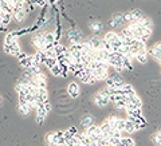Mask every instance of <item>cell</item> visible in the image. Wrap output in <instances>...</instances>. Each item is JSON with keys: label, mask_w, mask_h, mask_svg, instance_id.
Here are the masks:
<instances>
[{"label": "cell", "mask_w": 161, "mask_h": 146, "mask_svg": "<svg viewBox=\"0 0 161 146\" xmlns=\"http://www.w3.org/2000/svg\"><path fill=\"white\" fill-rule=\"evenodd\" d=\"M57 2H58V0H47V3H48V4H55Z\"/></svg>", "instance_id": "41"}, {"label": "cell", "mask_w": 161, "mask_h": 146, "mask_svg": "<svg viewBox=\"0 0 161 146\" xmlns=\"http://www.w3.org/2000/svg\"><path fill=\"white\" fill-rule=\"evenodd\" d=\"M149 54L152 55V58H153V59H156L157 62H160V63H161V50H160L157 46H156V44H154V46L150 47Z\"/></svg>", "instance_id": "20"}, {"label": "cell", "mask_w": 161, "mask_h": 146, "mask_svg": "<svg viewBox=\"0 0 161 146\" xmlns=\"http://www.w3.org/2000/svg\"><path fill=\"white\" fill-rule=\"evenodd\" d=\"M16 57H18V59H19V60H22V59H24V58L27 57V54H26V52H23V51H20V52L16 55Z\"/></svg>", "instance_id": "40"}, {"label": "cell", "mask_w": 161, "mask_h": 146, "mask_svg": "<svg viewBox=\"0 0 161 146\" xmlns=\"http://www.w3.org/2000/svg\"><path fill=\"white\" fill-rule=\"evenodd\" d=\"M125 133L128 134H133L134 132H137V127H136V125L132 119H125V129H124Z\"/></svg>", "instance_id": "19"}, {"label": "cell", "mask_w": 161, "mask_h": 146, "mask_svg": "<svg viewBox=\"0 0 161 146\" xmlns=\"http://www.w3.org/2000/svg\"><path fill=\"white\" fill-rule=\"evenodd\" d=\"M75 146H83L82 143H78V145H75Z\"/></svg>", "instance_id": "43"}, {"label": "cell", "mask_w": 161, "mask_h": 146, "mask_svg": "<svg viewBox=\"0 0 161 146\" xmlns=\"http://www.w3.org/2000/svg\"><path fill=\"white\" fill-rule=\"evenodd\" d=\"M57 63H58V62H57V58H50V57H47V59L44 60V63H43V64H46V67L50 70L51 67H54Z\"/></svg>", "instance_id": "28"}, {"label": "cell", "mask_w": 161, "mask_h": 146, "mask_svg": "<svg viewBox=\"0 0 161 146\" xmlns=\"http://www.w3.org/2000/svg\"><path fill=\"white\" fill-rule=\"evenodd\" d=\"M142 16L144 15L140 9H133V11H129L126 14H124V22L125 23H132V22H136V20H138Z\"/></svg>", "instance_id": "6"}, {"label": "cell", "mask_w": 161, "mask_h": 146, "mask_svg": "<svg viewBox=\"0 0 161 146\" xmlns=\"http://www.w3.org/2000/svg\"><path fill=\"white\" fill-rule=\"evenodd\" d=\"M103 39L106 40V42H109L110 44H112V47H113V52H117V54H119V50H121V47L124 46L122 38L119 36V34L114 32V31H110V32H106V34H105Z\"/></svg>", "instance_id": "1"}, {"label": "cell", "mask_w": 161, "mask_h": 146, "mask_svg": "<svg viewBox=\"0 0 161 146\" xmlns=\"http://www.w3.org/2000/svg\"><path fill=\"white\" fill-rule=\"evenodd\" d=\"M3 50H4V52H6V54L12 55V48H11V46H9V44H4V46H3Z\"/></svg>", "instance_id": "38"}, {"label": "cell", "mask_w": 161, "mask_h": 146, "mask_svg": "<svg viewBox=\"0 0 161 146\" xmlns=\"http://www.w3.org/2000/svg\"><path fill=\"white\" fill-rule=\"evenodd\" d=\"M23 6H24V8H26L27 12H32L34 8H35V6L32 4L31 0H23Z\"/></svg>", "instance_id": "31"}, {"label": "cell", "mask_w": 161, "mask_h": 146, "mask_svg": "<svg viewBox=\"0 0 161 146\" xmlns=\"http://www.w3.org/2000/svg\"><path fill=\"white\" fill-rule=\"evenodd\" d=\"M93 71V75L94 78L97 79V82H99V80H106L108 77H109V68H95V70H92Z\"/></svg>", "instance_id": "8"}, {"label": "cell", "mask_w": 161, "mask_h": 146, "mask_svg": "<svg viewBox=\"0 0 161 146\" xmlns=\"http://www.w3.org/2000/svg\"><path fill=\"white\" fill-rule=\"evenodd\" d=\"M137 22H138V24H140L141 27L148 28V30H152V31H153V23H152V20H150V18L142 16V18H140Z\"/></svg>", "instance_id": "17"}, {"label": "cell", "mask_w": 161, "mask_h": 146, "mask_svg": "<svg viewBox=\"0 0 161 146\" xmlns=\"http://www.w3.org/2000/svg\"><path fill=\"white\" fill-rule=\"evenodd\" d=\"M2 102H3V99H2V97H0V105H2Z\"/></svg>", "instance_id": "42"}, {"label": "cell", "mask_w": 161, "mask_h": 146, "mask_svg": "<svg viewBox=\"0 0 161 146\" xmlns=\"http://www.w3.org/2000/svg\"><path fill=\"white\" fill-rule=\"evenodd\" d=\"M32 4L35 7H40V8H43V7H46L47 6V0H31Z\"/></svg>", "instance_id": "34"}, {"label": "cell", "mask_w": 161, "mask_h": 146, "mask_svg": "<svg viewBox=\"0 0 161 146\" xmlns=\"http://www.w3.org/2000/svg\"><path fill=\"white\" fill-rule=\"evenodd\" d=\"M43 109H44V111H46L47 114L51 111V103L48 102V100H46V102H43Z\"/></svg>", "instance_id": "36"}, {"label": "cell", "mask_w": 161, "mask_h": 146, "mask_svg": "<svg viewBox=\"0 0 161 146\" xmlns=\"http://www.w3.org/2000/svg\"><path fill=\"white\" fill-rule=\"evenodd\" d=\"M67 38H69V40H70V43H71V44L82 42V34H80V31H79V30H77V28L69 30V31H67Z\"/></svg>", "instance_id": "7"}, {"label": "cell", "mask_w": 161, "mask_h": 146, "mask_svg": "<svg viewBox=\"0 0 161 146\" xmlns=\"http://www.w3.org/2000/svg\"><path fill=\"white\" fill-rule=\"evenodd\" d=\"M67 132L71 134V135H77V134H78V129L75 127V126H71V127H69V129H67Z\"/></svg>", "instance_id": "39"}, {"label": "cell", "mask_w": 161, "mask_h": 146, "mask_svg": "<svg viewBox=\"0 0 161 146\" xmlns=\"http://www.w3.org/2000/svg\"><path fill=\"white\" fill-rule=\"evenodd\" d=\"M35 111H36V118H35V121H36V123L42 125V123L44 122V119H46V117H47V113L44 111L43 105H42V106H39V107L35 109Z\"/></svg>", "instance_id": "13"}, {"label": "cell", "mask_w": 161, "mask_h": 146, "mask_svg": "<svg viewBox=\"0 0 161 146\" xmlns=\"http://www.w3.org/2000/svg\"><path fill=\"white\" fill-rule=\"evenodd\" d=\"M67 93L71 98H78V95L80 93V89L78 86L77 82H70L69 86H67Z\"/></svg>", "instance_id": "10"}, {"label": "cell", "mask_w": 161, "mask_h": 146, "mask_svg": "<svg viewBox=\"0 0 161 146\" xmlns=\"http://www.w3.org/2000/svg\"><path fill=\"white\" fill-rule=\"evenodd\" d=\"M46 142L47 143H57V145H63L64 143V137L63 132H51L46 134Z\"/></svg>", "instance_id": "3"}, {"label": "cell", "mask_w": 161, "mask_h": 146, "mask_svg": "<svg viewBox=\"0 0 161 146\" xmlns=\"http://www.w3.org/2000/svg\"><path fill=\"white\" fill-rule=\"evenodd\" d=\"M90 28L94 30V31L97 32V31H99V30L102 28V24H101L99 22H92V23H90Z\"/></svg>", "instance_id": "35"}, {"label": "cell", "mask_w": 161, "mask_h": 146, "mask_svg": "<svg viewBox=\"0 0 161 146\" xmlns=\"http://www.w3.org/2000/svg\"><path fill=\"white\" fill-rule=\"evenodd\" d=\"M128 103L132 105L133 107H142V100L140 99V97L137 94H132V95H128Z\"/></svg>", "instance_id": "12"}, {"label": "cell", "mask_w": 161, "mask_h": 146, "mask_svg": "<svg viewBox=\"0 0 161 146\" xmlns=\"http://www.w3.org/2000/svg\"><path fill=\"white\" fill-rule=\"evenodd\" d=\"M18 32L16 31H12V32H7L6 34V38H4V44H11L14 40H18Z\"/></svg>", "instance_id": "21"}, {"label": "cell", "mask_w": 161, "mask_h": 146, "mask_svg": "<svg viewBox=\"0 0 161 146\" xmlns=\"http://www.w3.org/2000/svg\"><path fill=\"white\" fill-rule=\"evenodd\" d=\"M50 71H51V74L54 75V77H60V66H59L58 63L55 64L54 67L50 68Z\"/></svg>", "instance_id": "33"}, {"label": "cell", "mask_w": 161, "mask_h": 146, "mask_svg": "<svg viewBox=\"0 0 161 146\" xmlns=\"http://www.w3.org/2000/svg\"><path fill=\"white\" fill-rule=\"evenodd\" d=\"M121 145L122 146H134L136 142H134V139L130 137H122L121 138Z\"/></svg>", "instance_id": "27"}, {"label": "cell", "mask_w": 161, "mask_h": 146, "mask_svg": "<svg viewBox=\"0 0 161 146\" xmlns=\"http://www.w3.org/2000/svg\"><path fill=\"white\" fill-rule=\"evenodd\" d=\"M9 46H11V48H12V55L14 57H16V55L22 51V48H20V44L18 43V40H14Z\"/></svg>", "instance_id": "23"}, {"label": "cell", "mask_w": 161, "mask_h": 146, "mask_svg": "<svg viewBox=\"0 0 161 146\" xmlns=\"http://www.w3.org/2000/svg\"><path fill=\"white\" fill-rule=\"evenodd\" d=\"M16 32H18V36L20 38L22 35H26L28 32H31V28H22V30H19V31H16Z\"/></svg>", "instance_id": "37"}, {"label": "cell", "mask_w": 161, "mask_h": 146, "mask_svg": "<svg viewBox=\"0 0 161 146\" xmlns=\"http://www.w3.org/2000/svg\"><path fill=\"white\" fill-rule=\"evenodd\" d=\"M101 42H102V39L99 36H92L86 40V43L89 44V47L93 50V51H97V50L101 48Z\"/></svg>", "instance_id": "11"}, {"label": "cell", "mask_w": 161, "mask_h": 146, "mask_svg": "<svg viewBox=\"0 0 161 146\" xmlns=\"http://www.w3.org/2000/svg\"><path fill=\"white\" fill-rule=\"evenodd\" d=\"M36 97L42 100V102H46V100H48L47 87H36Z\"/></svg>", "instance_id": "18"}, {"label": "cell", "mask_w": 161, "mask_h": 146, "mask_svg": "<svg viewBox=\"0 0 161 146\" xmlns=\"http://www.w3.org/2000/svg\"><path fill=\"white\" fill-rule=\"evenodd\" d=\"M150 139H152V142H153L156 146H161V132H157V133L152 134Z\"/></svg>", "instance_id": "26"}, {"label": "cell", "mask_w": 161, "mask_h": 146, "mask_svg": "<svg viewBox=\"0 0 161 146\" xmlns=\"http://www.w3.org/2000/svg\"><path fill=\"white\" fill-rule=\"evenodd\" d=\"M110 137H113V138H122V137H124V132H121V130H117V129H112Z\"/></svg>", "instance_id": "32"}, {"label": "cell", "mask_w": 161, "mask_h": 146, "mask_svg": "<svg viewBox=\"0 0 161 146\" xmlns=\"http://www.w3.org/2000/svg\"><path fill=\"white\" fill-rule=\"evenodd\" d=\"M93 100H94V103L97 105L98 107H106L110 103V95L108 94L106 90L103 89V90H101L99 93H97L94 95Z\"/></svg>", "instance_id": "2"}, {"label": "cell", "mask_w": 161, "mask_h": 146, "mask_svg": "<svg viewBox=\"0 0 161 146\" xmlns=\"http://www.w3.org/2000/svg\"><path fill=\"white\" fill-rule=\"evenodd\" d=\"M124 14H114L112 18V22H110V26L112 27H118L121 24H124Z\"/></svg>", "instance_id": "16"}, {"label": "cell", "mask_w": 161, "mask_h": 146, "mask_svg": "<svg viewBox=\"0 0 161 146\" xmlns=\"http://www.w3.org/2000/svg\"><path fill=\"white\" fill-rule=\"evenodd\" d=\"M92 125H93V117H90V115H86V117L82 119V122H80V126H82L83 129L92 126Z\"/></svg>", "instance_id": "24"}, {"label": "cell", "mask_w": 161, "mask_h": 146, "mask_svg": "<svg viewBox=\"0 0 161 146\" xmlns=\"http://www.w3.org/2000/svg\"><path fill=\"white\" fill-rule=\"evenodd\" d=\"M134 59L137 60V62H140L141 64H145L148 62V52H147V50H141V51L136 52L134 54Z\"/></svg>", "instance_id": "15"}, {"label": "cell", "mask_w": 161, "mask_h": 146, "mask_svg": "<svg viewBox=\"0 0 161 146\" xmlns=\"http://www.w3.org/2000/svg\"><path fill=\"white\" fill-rule=\"evenodd\" d=\"M158 132H161V129H160V130H158Z\"/></svg>", "instance_id": "44"}, {"label": "cell", "mask_w": 161, "mask_h": 146, "mask_svg": "<svg viewBox=\"0 0 161 146\" xmlns=\"http://www.w3.org/2000/svg\"><path fill=\"white\" fill-rule=\"evenodd\" d=\"M43 36H44V42H46V43H54V42H57V40H55V35L53 32H44Z\"/></svg>", "instance_id": "29"}, {"label": "cell", "mask_w": 161, "mask_h": 146, "mask_svg": "<svg viewBox=\"0 0 161 146\" xmlns=\"http://www.w3.org/2000/svg\"><path fill=\"white\" fill-rule=\"evenodd\" d=\"M27 18V11L24 7H16L12 9V20H15V22H24V19Z\"/></svg>", "instance_id": "5"}, {"label": "cell", "mask_w": 161, "mask_h": 146, "mask_svg": "<svg viewBox=\"0 0 161 146\" xmlns=\"http://www.w3.org/2000/svg\"><path fill=\"white\" fill-rule=\"evenodd\" d=\"M28 83L34 84L35 87H46L47 86V77L43 73H39L36 75H34L32 79L30 80Z\"/></svg>", "instance_id": "4"}, {"label": "cell", "mask_w": 161, "mask_h": 146, "mask_svg": "<svg viewBox=\"0 0 161 146\" xmlns=\"http://www.w3.org/2000/svg\"><path fill=\"white\" fill-rule=\"evenodd\" d=\"M32 107L30 106V103L27 100H19V113L22 115H28L31 113Z\"/></svg>", "instance_id": "14"}, {"label": "cell", "mask_w": 161, "mask_h": 146, "mask_svg": "<svg viewBox=\"0 0 161 146\" xmlns=\"http://www.w3.org/2000/svg\"><path fill=\"white\" fill-rule=\"evenodd\" d=\"M32 44H34V47L36 48V50H40V51H43V50H44V44H46V42H44L43 34L35 35V36L32 38Z\"/></svg>", "instance_id": "9"}, {"label": "cell", "mask_w": 161, "mask_h": 146, "mask_svg": "<svg viewBox=\"0 0 161 146\" xmlns=\"http://www.w3.org/2000/svg\"><path fill=\"white\" fill-rule=\"evenodd\" d=\"M101 48L105 50V51H108V52H113V47H112V44H110L109 42H106L105 39H102V42H101Z\"/></svg>", "instance_id": "30"}, {"label": "cell", "mask_w": 161, "mask_h": 146, "mask_svg": "<svg viewBox=\"0 0 161 146\" xmlns=\"http://www.w3.org/2000/svg\"><path fill=\"white\" fill-rule=\"evenodd\" d=\"M119 36L121 38H133V32L130 31V28L128 27V26H125L124 28H122V31H121V34H119Z\"/></svg>", "instance_id": "25"}, {"label": "cell", "mask_w": 161, "mask_h": 146, "mask_svg": "<svg viewBox=\"0 0 161 146\" xmlns=\"http://www.w3.org/2000/svg\"><path fill=\"white\" fill-rule=\"evenodd\" d=\"M136 91H134V89H133L132 84H126V83H125L124 86L121 87V94H122V95H126V97H128V95H132Z\"/></svg>", "instance_id": "22"}]
</instances>
